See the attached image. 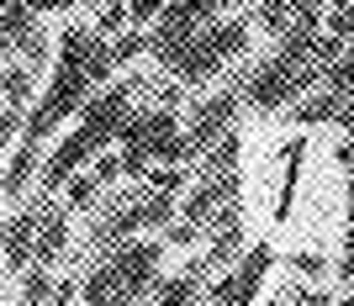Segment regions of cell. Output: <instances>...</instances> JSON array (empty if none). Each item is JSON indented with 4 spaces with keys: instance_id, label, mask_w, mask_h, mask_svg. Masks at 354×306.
<instances>
[{
    "instance_id": "3",
    "label": "cell",
    "mask_w": 354,
    "mask_h": 306,
    "mask_svg": "<svg viewBox=\"0 0 354 306\" xmlns=\"http://www.w3.org/2000/svg\"><path fill=\"white\" fill-rule=\"evenodd\" d=\"M254 27L249 16H222V21H212V27H201L191 37V43H180L169 59H159L164 69L175 74L180 85H201V79H212V74L222 69V64L243 59V48H249Z\"/></svg>"
},
{
    "instance_id": "12",
    "label": "cell",
    "mask_w": 354,
    "mask_h": 306,
    "mask_svg": "<svg viewBox=\"0 0 354 306\" xmlns=\"http://www.w3.org/2000/svg\"><path fill=\"white\" fill-rule=\"evenodd\" d=\"M127 175V159H122V153H101V159H95V180H101V185H111V180H122Z\"/></svg>"
},
{
    "instance_id": "7",
    "label": "cell",
    "mask_w": 354,
    "mask_h": 306,
    "mask_svg": "<svg viewBox=\"0 0 354 306\" xmlns=\"http://www.w3.org/2000/svg\"><path fill=\"white\" fill-rule=\"evenodd\" d=\"M27 106H32V69L6 64V111H21V117H27Z\"/></svg>"
},
{
    "instance_id": "1",
    "label": "cell",
    "mask_w": 354,
    "mask_h": 306,
    "mask_svg": "<svg viewBox=\"0 0 354 306\" xmlns=\"http://www.w3.org/2000/svg\"><path fill=\"white\" fill-rule=\"evenodd\" d=\"M117 69V53L111 43H101V32L90 27H69L59 43V69H53V85L43 90V106L27 117V132H21V153L11 159V180H6V195H21L27 190V175H32V159H37V148L59 132V122L80 106H90L85 95L101 90V79Z\"/></svg>"
},
{
    "instance_id": "5",
    "label": "cell",
    "mask_w": 354,
    "mask_h": 306,
    "mask_svg": "<svg viewBox=\"0 0 354 306\" xmlns=\"http://www.w3.org/2000/svg\"><path fill=\"white\" fill-rule=\"evenodd\" d=\"M222 6H233V0H169V6H164V16L153 21V32H148L153 59H169L180 43H191L201 27H212Z\"/></svg>"
},
{
    "instance_id": "17",
    "label": "cell",
    "mask_w": 354,
    "mask_h": 306,
    "mask_svg": "<svg viewBox=\"0 0 354 306\" xmlns=\"http://www.w3.org/2000/svg\"><path fill=\"white\" fill-rule=\"evenodd\" d=\"M339 306H354V296H349V301H339Z\"/></svg>"
},
{
    "instance_id": "2",
    "label": "cell",
    "mask_w": 354,
    "mask_h": 306,
    "mask_svg": "<svg viewBox=\"0 0 354 306\" xmlns=\"http://www.w3.org/2000/svg\"><path fill=\"white\" fill-rule=\"evenodd\" d=\"M133 79L127 85H111V90H101L95 101L85 106V117H80V127L69 132V143L64 148H53V159L43 164V180L37 185L43 190H53V185H69V175L80 169L85 159H95L111 137H122V127L133 122Z\"/></svg>"
},
{
    "instance_id": "14",
    "label": "cell",
    "mask_w": 354,
    "mask_h": 306,
    "mask_svg": "<svg viewBox=\"0 0 354 306\" xmlns=\"http://www.w3.org/2000/svg\"><path fill=\"white\" fill-rule=\"evenodd\" d=\"M164 6H169V0H133V6H127V21H159Z\"/></svg>"
},
{
    "instance_id": "9",
    "label": "cell",
    "mask_w": 354,
    "mask_h": 306,
    "mask_svg": "<svg viewBox=\"0 0 354 306\" xmlns=\"http://www.w3.org/2000/svg\"><path fill=\"white\" fill-rule=\"evenodd\" d=\"M328 90H333V95H344V101H354V43L344 48V59L328 69Z\"/></svg>"
},
{
    "instance_id": "8",
    "label": "cell",
    "mask_w": 354,
    "mask_h": 306,
    "mask_svg": "<svg viewBox=\"0 0 354 306\" xmlns=\"http://www.w3.org/2000/svg\"><path fill=\"white\" fill-rule=\"evenodd\" d=\"M59 248H64V217L48 211L43 227H37V269H48V264L59 259Z\"/></svg>"
},
{
    "instance_id": "15",
    "label": "cell",
    "mask_w": 354,
    "mask_h": 306,
    "mask_svg": "<svg viewBox=\"0 0 354 306\" xmlns=\"http://www.w3.org/2000/svg\"><path fill=\"white\" fill-rule=\"evenodd\" d=\"M196 238H201V227H196V222H180V227H169V243H196Z\"/></svg>"
},
{
    "instance_id": "10",
    "label": "cell",
    "mask_w": 354,
    "mask_h": 306,
    "mask_svg": "<svg viewBox=\"0 0 354 306\" xmlns=\"http://www.w3.org/2000/svg\"><path fill=\"white\" fill-rule=\"evenodd\" d=\"M291 0H259V11H254V21L265 32H286V21H291Z\"/></svg>"
},
{
    "instance_id": "11",
    "label": "cell",
    "mask_w": 354,
    "mask_h": 306,
    "mask_svg": "<svg viewBox=\"0 0 354 306\" xmlns=\"http://www.w3.org/2000/svg\"><path fill=\"white\" fill-rule=\"evenodd\" d=\"M180 185H185V175H180L175 164H169V169H148V190H164V195H175Z\"/></svg>"
},
{
    "instance_id": "13",
    "label": "cell",
    "mask_w": 354,
    "mask_h": 306,
    "mask_svg": "<svg viewBox=\"0 0 354 306\" xmlns=\"http://www.w3.org/2000/svg\"><path fill=\"white\" fill-rule=\"evenodd\" d=\"M95 190H101V180H95V175H74L69 180V206H85Z\"/></svg>"
},
{
    "instance_id": "6",
    "label": "cell",
    "mask_w": 354,
    "mask_h": 306,
    "mask_svg": "<svg viewBox=\"0 0 354 306\" xmlns=\"http://www.w3.org/2000/svg\"><path fill=\"white\" fill-rule=\"evenodd\" d=\"M233 111H238V95H233V90H222V95H212V101L196 106V122H191V132H185V153H201V148L217 143L222 127L233 122Z\"/></svg>"
},
{
    "instance_id": "4",
    "label": "cell",
    "mask_w": 354,
    "mask_h": 306,
    "mask_svg": "<svg viewBox=\"0 0 354 306\" xmlns=\"http://www.w3.org/2000/svg\"><path fill=\"white\" fill-rule=\"evenodd\" d=\"M159 243H122L101 269H90L85 280V306H117V301H138L143 291L159 285Z\"/></svg>"
},
{
    "instance_id": "16",
    "label": "cell",
    "mask_w": 354,
    "mask_h": 306,
    "mask_svg": "<svg viewBox=\"0 0 354 306\" xmlns=\"http://www.w3.org/2000/svg\"><path fill=\"white\" fill-rule=\"evenodd\" d=\"M296 269H301V275H323V254H301Z\"/></svg>"
}]
</instances>
